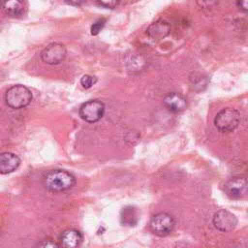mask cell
<instances>
[{"label":"cell","instance_id":"30bf717a","mask_svg":"<svg viewBox=\"0 0 248 248\" xmlns=\"http://www.w3.org/2000/svg\"><path fill=\"white\" fill-rule=\"evenodd\" d=\"M20 165L17 155L11 152L0 153V173L7 174L15 171Z\"/></svg>","mask_w":248,"mask_h":248},{"label":"cell","instance_id":"7402d4cb","mask_svg":"<svg viewBox=\"0 0 248 248\" xmlns=\"http://www.w3.org/2000/svg\"><path fill=\"white\" fill-rule=\"evenodd\" d=\"M69 4L71 5H75V6H78V5H80L82 4L85 0H66Z\"/></svg>","mask_w":248,"mask_h":248},{"label":"cell","instance_id":"ac0fdd59","mask_svg":"<svg viewBox=\"0 0 248 248\" xmlns=\"http://www.w3.org/2000/svg\"><path fill=\"white\" fill-rule=\"evenodd\" d=\"M105 23H106V19L104 18H101V19H98L96 22H94L91 26V35L93 36H96L100 33V31L103 29V27L105 26Z\"/></svg>","mask_w":248,"mask_h":248},{"label":"cell","instance_id":"ffe728a7","mask_svg":"<svg viewBox=\"0 0 248 248\" xmlns=\"http://www.w3.org/2000/svg\"><path fill=\"white\" fill-rule=\"evenodd\" d=\"M38 246H41V247H60V244L56 243L52 239L46 238V239H44L41 242H39Z\"/></svg>","mask_w":248,"mask_h":248},{"label":"cell","instance_id":"7c38bea8","mask_svg":"<svg viewBox=\"0 0 248 248\" xmlns=\"http://www.w3.org/2000/svg\"><path fill=\"white\" fill-rule=\"evenodd\" d=\"M60 246L67 248L78 247L82 241V235L80 232L75 229L65 230L60 235Z\"/></svg>","mask_w":248,"mask_h":248},{"label":"cell","instance_id":"9c48e42d","mask_svg":"<svg viewBox=\"0 0 248 248\" xmlns=\"http://www.w3.org/2000/svg\"><path fill=\"white\" fill-rule=\"evenodd\" d=\"M165 108L171 112H180L187 108L186 98L178 92H171L165 96L163 99Z\"/></svg>","mask_w":248,"mask_h":248},{"label":"cell","instance_id":"3957f363","mask_svg":"<svg viewBox=\"0 0 248 248\" xmlns=\"http://www.w3.org/2000/svg\"><path fill=\"white\" fill-rule=\"evenodd\" d=\"M240 123L239 112L232 108L221 109L214 117L215 127L223 133H229L235 130Z\"/></svg>","mask_w":248,"mask_h":248},{"label":"cell","instance_id":"2e32d148","mask_svg":"<svg viewBox=\"0 0 248 248\" xmlns=\"http://www.w3.org/2000/svg\"><path fill=\"white\" fill-rule=\"evenodd\" d=\"M191 82H192V86L194 87V89L196 87H200L199 90L202 89V86L205 87L206 86V83H207V80H206V78L202 76V75H198L195 74L194 75V78H191Z\"/></svg>","mask_w":248,"mask_h":248},{"label":"cell","instance_id":"5bb4252c","mask_svg":"<svg viewBox=\"0 0 248 248\" xmlns=\"http://www.w3.org/2000/svg\"><path fill=\"white\" fill-rule=\"evenodd\" d=\"M120 220L121 223L125 226H136L138 222V217H137V212L135 207L133 206H126L122 209L121 215H120Z\"/></svg>","mask_w":248,"mask_h":248},{"label":"cell","instance_id":"d6986e66","mask_svg":"<svg viewBox=\"0 0 248 248\" xmlns=\"http://www.w3.org/2000/svg\"><path fill=\"white\" fill-rule=\"evenodd\" d=\"M99 4L108 9H113L117 6L119 0H97Z\"/></svg>","mask_w":248,"mask_h":248},{"label":"cell","instance_id":"e0dca14e","mask_svg":"<svg viewBox=\"0 0 248 248\" xmlns=\"http://www.w3.org/2000/svg\"><path fill=\"white\" fill-rule=\"evenodd\" d=\"M96 81H97V78L93 76H90V75H84L80 78V84L85 89H88V88L92 87V85H94L96 83Z\"/></svg>","mask_w":248,"mask_h":248},{"label":"cell","instance_id":"9a60e30c","mask_svg":"<svg viewBox=\"0 0 248 248\" xmlns=\"http://www.w3.org/2000/svg\"><path fill=\"white\" fill-rule=\"evenodd\" d=\"M220 0H196L197 5L202 10H212L214 9Z\"/></svg>","mask_w":248,"mask_h":248},{"label":"cell","instance_id":"5b68a950","mask_svg":"<svg viewBox=\"0 0 248 248\" xmlns=\"http://www.w3.org/2000/svg\"><path fill=\"white\" fill-rule=\"evenodd\" d=\"M79 116L88 123L99 121L105 113V105L99 100H89L79 108Z\"/></svg>","mask_w":248,"mask_h":248},{"label":"cell","instance_id":"8fae6325","mask_svg":"<svg viewBox=\"0 0 248 248\" xmlns=\"http://www.w3.org/2000/svg\"><path fill=\"white\" fill-rule=\"evenodd\" d=\"M170 31V24L163 19H159L151 23L147 29L146 34L153 40H161L169 35Z\"/></svg>","mask_w":248,"mask_h":248},{"label":"cell","instance_id":"7a4b0ae2","mask_svg":"<svg viewBox=\"0 0 248 248\" xmlns=\"http://www.w3.org/2000/svg\"><path fill=\"white\" fill-rule=\"evenodd\" d=\"M32 100L31 91L24 85L16 84L10 87L5 94L6 104L15 109L25 108Z\"/></svg>","mask_w":248,"mask_h":248},{"label":"cell","instance_id":"6da1fadb","mask_svg":"<svg viewBox=\"0 0 248 248\" xmlns=\"http://www.w3.org/2000/svg\"><path fill=\"white\" fill-rule=\"evenodd\" d=\"M76 183L73 173L65 170H52L43 179L44 187L51 193H60L71 189Z\"/></svg>","mask_w":248,"mask_h":248},{"label":"cell","instance_id":"52a82bcc","mask_svg":"<svg viewBox=\"0 0 248 248\" xmlns=\"http://www.w3.org/2000/svg\"><path fill=\"white\" fill-rule=\"evenodd\" d=\"M214 227L222 232H232L237 225V218L227 209L218 210L212 219Z\"/></svg>","mask_w":248,"mask_h":248},{"label":"cell","instance_id":"4fadbf2b","mask_svg":"<svg viewBox=\"0 0 248 248\" xmlns=\"http://www.w3.org/2000/svg\"><path fill=\"white\" fill-rule=\"evenodd\" d=\"M2 9L10 16H18L23 13V4L20 0H3Z\"/></svg>","mask_w":248,"mask_h":248},{"label":"cell","instance_id":"8992f818","mask_svg":"<svg viewBox=\"0 0 248 248\" xmlns=\"http://www.w3.org/2000/svg\"><path fill=\"white\" fill-rule=\"evenodd\" d=\"M66 46L61 43H51L47 45L41 52L42 60L49 65L61 63L66 57Z\"/></svg>","mask_w":248,"mask_h":248},{"label":"cell","instance_id":"ba28073f","mask_svg":"<svg viewBox=\"0 0 248 248\" xmlns=\"http://www.w3.org/2000/svg\"><path fill=\"white\" fill-rule=\"evenodd\" d=\"M247 180L244 177H232L224 185L225 194L232 200H239L247 194Z\"/></svg>","mask_w":248,"mask_h":248},{"label":"cell","instance_id":"277c9868","mask_svg":"<svg viewBox=\"0 0 248 248\" xmlns=\"http://www.w3.org/2000/svg\"><path fill=\"white\" fill-rule=\"evenodd\" d=\"M175 221L174 218L166 212H160L152 216L149 222L151 232L158 236H167L174 229Z\"/></svg>","mask_w":248,"mask_h":248},{"label":"cell","instance_id":"44dd1931","mask_svg":"<svg viewBox=\"0 0 248 248\" xmlns=\"http://www.w3.org/2000/svg\"><path fill=\"white\" fill-rule=\"evenodd\" d=\"M236 4H237V7L239 8V10H241L244 13L247 12V10H248V0H236Z\"/></svg>","mask_w":248,"mask_h":248}]
</instances>
